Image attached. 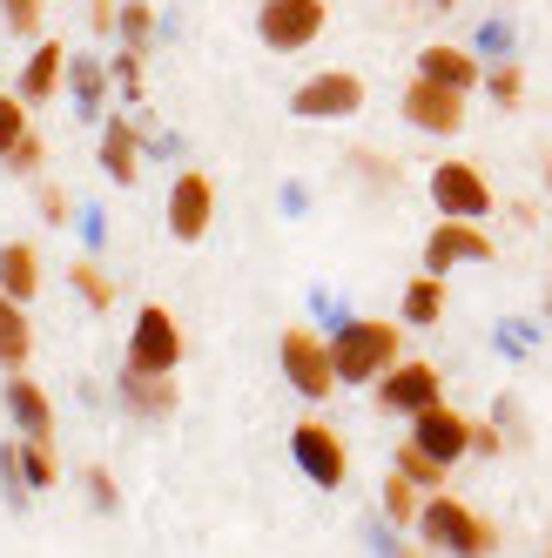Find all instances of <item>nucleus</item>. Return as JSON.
<instances>
[{"label":"nucleus","instance_id":"obj_1","mask_svg":"<svg viewBox=\"0 0 552 558\" xmlns=\"http://www.w3.org/2000/svg\"><path fill=\"white\" fill-rule=\"evenodd\" d=\"M398 343H405V324H384V316H350V324L331 337L337 384H344V390L377 384L391 364H398Z\"/></svg>","mask_w":552,"mask_h":558},{"label":"nucleus","instance_id":"obj_2","mask_svg":"<svg viewBox=\"0 0 552 558\" xmlns=\"http://www.w3.org/2000/svg\"><path fill=\"white\" fill-rule=\"evenodd\" d=\"M411 532H418L431 551H452V558H485V551H499L492 518H479V511H471L465 498H452V492H424Z\"/></svg>","mask_w":552,"mask_h":558},{"label":"nucleus","instance_id":"obj_3","mask_svg":"<svg viewBox=\"0 0 552 558\" xmlns=\"http://www.w3.org/2000/svg\"><path fill=\"white\" fill-rule=\"evenodd\" d=\"M276 371H284V384L303 397V404H331V390H344L337 364H331V337L317 324H290L276 337Z\"/></svg>","mask_w":552,"mask_h":558},{"label":"nucleus","instance_id":"obj_4","mask_svg":"<svg viewBox=\"0 0 552 558\" xmlns=\"http://www.w3.org/2000/svg\"><path fill=\"white\" fill-rule=\"evenodd\" d=\"M182 324H176V310L169 303H142L135 310V324H129V350H122V364L129 371H155V377H176L182 371Z\"/></svg>","mask_w":552,"mask_h":558},{"label":"nucleus","instance_id":"obj_5","mask_svg":"<svg viewBox=\"0 0 552 558\" xmlns=\"http://www.w3.org/2000/svg\"><path fill=\"white\" fill-rule=\"evenodd\" d=\"M324 27H331V8H324V0H263V8H256V41H263L269 54H303V48H317Z\"/></svg>","mask_w":552,"mask_h":558},{"label":"nucleus","instance_id":"obj_6","mask_svg":"<svg viewBox=\"0 0 552 558\" xmlns=\"http://www.w3.org/2000/svg\"><path fill=\"white\" fill-rule=\"evenodd\" d=\"M350 114H364V82L350 68H324L310 82H297V95H290V122H310V129L350 122Z\"/></svg>","mask_w":552,"mask_h":558},{"label":"nucleus","instance_id":"obj_7","mask_svg":"<svg viewBox=\"0 0 552 558\" xmlns=\"http://www.w3.org/2000/svg\"><path fill=\"white\" fill-rule=\"evenodd\" d=\"M371 390H377V411L398 417V424H411L431 404H445V377H439V364H424V356H398Z\"/></svg>","mask_w":552,"mask_h":558},{"label":"nucleus","instance_id":"obj_8","mask_svg":"<svg viewBox=\"0 0 552 558\" xmlns=\"http://www.w3.org/2000/svg\"><path fill=\"white\" fill-rule=\"evenodd\" d=\"M290 458H297V471H303L317 492H344V477H350V451H344L337 424L303 417V424L290 430Z\"/></svg>","mask_w":552,"mask_h":558},{"label":"nucleus","instance_id":"obj_9","mask_svg":"<svg viewBox=\"0 0 552 558\" xmlns=\"http://www.w3.org/2000/svg\"><path fill=\"white\" fill-rule=\"evenodd\" d=\"M424 189H431V209L439 216H465V222H485L492 216V182H485V169L479 162H439L424 175Z\"/></svg>","mask_w":552,"mask_h":558},{"label":"nucleus","instance_id":"obj_10","mask_svg":"<svg viewBox=\"0 0 552 558\" xmlns=\"http://www.w3.org/2000/svg\"><path fill=\"white\" fill-rule=\"evenodd\" d=\"M398 114H405V129H418V135H458L471 114H465V88H445V82H431V74H411V88H405V101H398Z\"/></svg>","mask_w":552,"mask_h":558},{"label":"nucleus","instance_id":"obj_11","mask_svg":"<svg viewBox=\"0 0 552 558\" xmlns=\"http://www.w3.org/2000/svg\"><path fill=\"white\" fill-rule=\"evenodd\" d=\"M471 263H492V235L485 222H465V216H439V229L424 235V269L431 276H452Z\"/></svg>","mask_w":552,"mask_h":558},{"label":"nucleus","instance_id":"obj_12","mask_svg":"<svg viewBox=\"0 0 552 558\" xmlns=\"http://www.w3.org/2000/svg\"><path fill=\"white\" fill-rule=\"evenodd\" d=\"M209 222H216V182L203 169H182L169 182V235L176 243H203Z\"/></svg>","mask_w":552,"mask_h":558},{"label":"nucleus","instance_id":"obj_13","mask_svg":"<svg viewBox=\"0 0 552 558\" xmlns=\"http://www.w3.org/2000/svg\"><path fill=\"white\" fill-rule=\"evenodd\" d=\"M471 424L465 411H452V404H431V411H418L411 417V445L424 451V458H439V464H465L471 458Z\"/></svg>","mask_w":552,"mask_h":558},{"label":"nucleus","instance_id":"obj_14","mask_svg":"<svg viewBox=\"0 0 552 558\" xmlns=\"http://www.w3.org/2000/svg\"><path fill=\"white\" fill-rule=\"evenodd\" d=\"M95 162H101V175H108L115 189H135V175H142V114H135V108H129V114H108V122H101Z\"/></svg>","mask_w":552,"mask_h":558},{"label":"nucleus","instance_id":"obj_15","mask_svg":"<svg viewBox=\"0 0 552 558\" xmlns=\"http://www.w3.org/2000/svg\"><path fill=\"white\" fill-rule=\"evenodd\" d=\"M108 88H115V74H108V54H68V108H74V122H88L101 129L108 122Z\"/></svg>","mask_w":552,"mask_h":558},{"label":"nucleus","instance_id":"obj_16","mask_svg":"<svg viewBox=\"0 0 552 558\" xmlns=\"http://www.w3.org/2000/svg\"><path fill=\"white\" fill-rule=\"evenodd\" d=\"M115 404H122L129 417H142V424H163V417H176V377H155V371H115Z\"/></svg>","mask_w":552,"mask_h":558},{"label":"nucleus","instance_id":"obj_17","mask_svg":"<svg viewBox=\"0 0 552 558\" xmlns=\"http://www.w3.org/2000/svg\"><path fill=\"white\" fill-rule=\"evenodd\" d=\"M14 88H21V101H27V108H48V101H55V95L68 88V48H61V41H48V34H41V41H34V54L21 61Z\"/></svg>","mask_w":552,"mask_h":558},{"label":"nucleus","instance_id":"obj_18","mask_svg":"<svg viewBox=\"0 0 552 558\" xmlns=\"http://www.w3.org/2000/svg\"><path fill=\"white\" fill-rule=\"evenodd\" d=\"M0 397H8V424H14L21 437H55V397L34 384L27 371H8Z\"/></svg>","mask_w":552,"mask_h":558},{"label":"nucleus","instance_id":"obj_19","mask_svg":"<svg viewBox=\"0 0 552 558\" xmlns=\"http://www.w3.org/2000/svg\"><path fill=\"white\" fill-rule=\"evenodd\" d=\"M418 74H431V82H445V88H479L485 82V61L471 54V41L458 48V41H431V48H418Z\"/></svg>","mask_w":552,"mask_h":558},{"label":"nucleus","instance_id":"obj_20","mask_svg":"<svg viewBox=\"0 0 552 558\" xmlns=\"http://www.w3.org/2000/svg\"><path fill=\"white\" fill-rule=\"evenodd\" d=\"M439 316H445V276L418 269L405 283V296H398V324L405 330H439Z\"/></svg>","mask_w":552,"mask_h":558},{"label":"nucleus","instance_id":"obj_21","mask_svg":"<svg viewBox=\"0 0 552 558\" xmlns=\"http://www.w3.org/2000/svg\"><path fill=\"white\" fill-rule=\"evenodd\" d=\"M34 356V324H27V303L0 290V371H27Z\"/></svg>","mask_w":552,"mask_h":558},{"label":"nucleus","instance_id":"obj_22","mask_svg":"<svg viewBox=\"0 0 552 558\" xmlns=\"http://www.w3.org/2000/svg\"><path fill=\"white\" fill-rule=\"evenodd\" d=\"M0 290L34 303V290H41V256H34V243H0Z\"/></svg>","mask_w":552,"mask_h":558},{"label":"nucleus","instance_id":"obj_23","mask_svg":"<svg viewBox=\"0 0 552 558\" xmlns=\"http://www.w3.org/2000/svg\"><path fill=\"white\" fill-rule=\"evenodd\" d=\"M471 54L479 61H519V21L512 14H485L471 27Z\"/></svg>","mask_w":552,"mask_h":558},{"label":"nucleus","instance_id":"obj_24","mask_svg":"<svg viewBox=\"0 0 552 558\" xmlns=\"http://www.w3.org/2000/svg\"><path fill=\"white\" fill-rule=\"evenodd\" d=\"M148 41H163V14L148 8V0H122V14H115V48H142Z\"/></svg>","mask_w":552,"mask_h":558},{"label":"nucleus","instance_id":"obj_25","mask_svg":"<svg viewBox=\"0 0 552 558\" xmlns=\"http://www.w3.org/2000/svg\"><path fill=\"white\" fill-rule=\"evenodd\" d=\"M539 343H545V330L532 324V316H499V324H492V350L505 356V364H526Z\"/></svg>","mask_w":552,"mask_h":558},{"label":"nucleus","instance_id":"obj_26","mask_svg":"<svg viewBox=\"0 0 552 558\" xmlns=\"http://www.w3.org/2000/svg\"><path fill=\"white\" fill-rule=\"evenodd\" d=\"M68 283H74V296H82L95 316H101V310H115V283L101 276V256H82V263H68Z\"/></svg>","mask_w":552,"mask_h":558},{"label":"nucleus","instance_id":"obj_27","mask_svg":"<svg viewBox=\"0 0 552 558\" xmlns=\"http://www.w3.org/2000/svg\"><path fill=\"white\" fill-rule=\"evenodd\" d=\"M391 471H405V477H411L418 492H445V477H452V464H439V458H424V451L411 445V437H405V445H398V458H391Z\"/></svg>","mask_w":552,"mask_h":558},{"label":"nucleus","instance_id":"obj_28","mask_svg":"<svg viewBox=\"0 0 552 558\" xmlns=\"http://www.w3.org/2000/svg\"><path fill=\"white\" fill-rule=\"evenodd\" d=\"M479 88L492 95V108H519L526 101V68L519 61H485V82Z\"/></svg>","mask_w":552,"mask_h":558},{"label":"nucleus","instance_id":"obj_29","mask_svg":"<svg viewBox=\"0 0 552 558\" xmlns=\"http://www.w3.org/2000/svg\"><path fill=\"white\" fill-rule=\"evenodd\" d=\"M21 471H27L34 492H55V477H61V464H55V437H21Z\"/></svg>","mask_w":552,"mask_h":558},{"label":"nucleus","instance_id":"obj_30","mask_svg":"<svg viewBox=\"0 0 552 558\" xmlns=\"http://www.w3.org/2000/svg\"><path fill=\"white\" fill-rule=\"evenodd\" d=\"M0 498H8L14 511L34 505V485H27V471H21V437H8V445H0Z\"/></svg>","mask_w":552,"mask_h":558},{"label":"nucleus","instance_id":"obj_31","mask_svg":"<svg viewBox=\"0 0 552 558\" xmlns=\"http://www.w3.org/2000/svg\"><path fill=\"white\" fill-rule=\"evenodd\" d=\"M358 538H364V551H377V558H391V551H411V545L398 538V518H391L384 505L358 518Z\"/></svg>","mask_w":552,"mask_h":558},{"label":"nucleus","instance_id":"obj_32","mask_svg":"<svg viewBox=\"0 0 552 558\" xmlns=\"http://www.w3.org/2000/svg\"><path fill=\"white\" fill-rule=\"evenodd\" d=\"M303 310H310V324H317L324 337H337V330L350 324V303H344V296H331L324 283H310V290H303Z\"/></svg>","mask_w":552,"mask_h":558},{"label":"nucleus","instance_id":"obj_33","mask_svg":"<svg viewBox=\"0 0 552 558\" xmlns=\"http://www.w3.org/2000/svg\"><path fill=\"white\" fill-rule=\"evenodd\" d=\"M34 129V108L21 101V88H0V162H8V148Z\"/></svg>","mask_w":552,"mask_h":558},{"label":"nucleus","instance_id":"obj_34","mask_svg":"<svg viewBox=\"0 0 552 558\" xmlns=\"http://www.w3.org/2000/svg\"><path fill=\"white\" fill-rule=\"evenodd\" d=\"M377 505H384L391 518H398V525H418V505H424V492L411 485L405 471H391V477H384V498H377Z\"/></svg>","mask_w":552,"mask_h":558},{"label":"nucleus","instance_id":"obj_35","mask_svg":"<svg viewBox=\"0 0 552 558\" xmlns=\"http://www.w3.org/2000/svg\"><path fill=\"white\" fill-rule=\"evenodd\" d=\"M82 492H88V511H95V518H115V511H122V492H115V471H108V464H88V471H82Z\"/></svg>","mask_w":552,"mask_h":558},{"label":"nucleus","instance_id":"obj_36","mask_svg":"<svg viewBox=\"0 0 552 558\" xmlns=\"http://www.w3.org/2000/svg\"><path fill=\"white\" fill-rule=\"evenodd\" d=\"M68 229L82 235L88 256H108V216H101V203H74V222H68Z\"/></svg>","mask_w":552,"mask_h":558},{"label":"nucleus","instance_id":"obj_37","mask_svg":"<svg viewBox=\"0 0 552 558\" xmlns=\"http://www.w3.org/2000/svg\"><path fill=\"white\" fill-rule=\"evenodd\" d=\"M41 14H48V0H0V21L21 41H41Z\"/></svg>","mask_w":552,"mask_h":558},{"label":"nucleus","instance_id":"obj_38","mask_svg":"<svg viewBox=\"0 0 552 558\" xmlns=\"http://www.w3.org/2000/svg\"><path fill=\"white\" fill-rule=\"evenodd\" d=\"M41 162H48V142L27 129V135L8 148V162H0V169H8V175H21V182H34V175H41Z\"/></svg>","mask_w":552,"mask_h":558},{"label":"nucleus","instance_id":"obj_39","mask_svg":"<svg viewBox=\"0 0 552 558\" xmlns=\"http://www.w3.org/2000/svg\"><path fill=\"white\" fill-rule=\"evenodd\" d=\"M108 74H115V88H122V101L142 108V48H115Z\"/></svg>","mask_w":552,"mask_h":558},{"label":"nucleus","instance_id":"obj_40","mask_svg":"<svg viewBox=\"0 0 552 558\" xmlns=\"http://www.w3.org/2000/svg\"><path fill=\"white\" fill-rule=\"evenodd\" d=\"M310 203H317V195H310V182H303V175H284V182H276V216H284V222H303V216H310Z\"/></svg>","mask_w":552,"mask_h":558},{"label":"nucleus","instance_id":"obj_41","mask_svg":"<svg viewBox=\"0 0 552 558\" xmlns=\"http://www.w3.org/2000/svg\"><path fill=\"white\" fill-rule=\"evenodd\" d=\"M135 114H148V108H135ZM142 155H155V162H182L189 142L176 129H142Z\"/></svg>","mask_w":552,"mask_h":558},{"label":"nucleus","instance_id":"obj_42","mask_svg":"<svg viewBox=\"0 0 552 558\" xmlns=\"http://www.w3.org/2000/svg\"><path fill=\"white\" fill-rule=\"evenodd\" d=\"M41 216H48V229H68L74 222V195H61V189L41 182Z\"/></svg>","mask_w":552,"mask_h":558},{"label":"nucleus","instance_id":"obj_43","mask_svg":"<svg viewBox=\"0 0 552 558\" xmlns=\"http://www.w3.org/2000/svg\"><path fill=\"white\" fill-rule=\"evenodd\" d=\"M358 162V175H364V189H391L398 175H391V162H377V155H350Z\"/></svg>","mask_w":552,"mask_h":558},{"label":"nucleus","instance_id":"obj_44","mask_svg":"<svg viewBox=\"0 0 552 558\" xmlns=\"http://www.w3.org/2000/svg\"><path fill=\"white\" fill-rule=\"evenodd\" d=\"M471 451H479V458H499V451H505L499 424H479V430H471Z\"/></svg>","mask_w":552,"mask_h":558},{"label":"nucleus","instance_id":"obj_45","mask_svg":"<svg viewBox=\"0 0 552 558\" xmlns=\"http://www.w3.org/2000/svg\"><path fill=\"white\" fill-rule=\"evenodd\" d=\"M115 14H122V0H95V34H101V41H108V34H115Z\"/></svg>","mask_w":552,"mask_h":558},{"label":"nucleus","instance_id":"obj_46","mask_svg":"<svg viewBox=\"0 0 552 558\" xmlns=\"http://www.w3.org/2000/svg\"><path fill=\"white\" fill-rule=\"evenodd\" d=\"M545 189H552V155H545Z\"/></svg>","mask_w":552,"mask_h":558},{"label":"nucleus","instance_id":"obj_47","mask_svg":"<svg viewBox=\"0 0 552 558\" xmlns=\"http://www.w3.org/2000/svg\"><path fill=\"white\" fill-rule=\"evenodd\" d=\"M431 8H458V0H431Z\"/></svg>","mask_w":552,"mask_h":558},{"label":"nucleus","instance_id":"obj_48","mask_svg":"<svg viewBox=\"0 0 552 558\" xmlns=\"http://www.w3.org/2000/svg\"><path fill=\"white\" fill-rule=\"evenodd\" d=\"M545 316H552V296H545Z\"/></svg>","mask_w":552,"mask_h":558}]
</instances>
